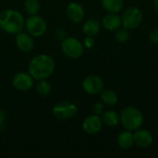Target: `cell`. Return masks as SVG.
<instances>
[{"label":"cell","mask_w":158,"mask_h":158,"mask_svg":"<svg viewBox=\"0 0 158 158\" xmlns=\"http://www.w3.org/2000/svg\"><path fill=\"white\" fill-rule=\"evenodd\" d=\"M56 64L52 56L40 54L31 58L29 63V73L34 80L48 79L54 72Z\"/></svg>","instance_id":"6da1fadb"},{"label":"cell","mask_w":158,"mask_h":158,"mask_svg":"<svg viewBox=\"0 0 158 158\" xmlns=\"http://www.w3.org/2000/svg\"><path fill=\"white\" fill-rule=\"evenodd\" d=\"M22 14L15 9H5L0 12V29L9 34H17L22 31L24 27Z\"/></svg>","instance_id":"7a4b0ae2"},{"label":"cell","mask_w":158,"mask_h":158,"mask_svg":"<svg viewBox=\"0 0 158 158\" xmlns=\"http://www.w3.org/2000/svg\"><path fill=\"white\" fill-rule=\"evenodd\" d=\"M120 122L127 131H136L143 124V113L134 106H126L120 113Z\"/></svg>","instance_id":"3957f363"},{"label":"cell","mask_w":158,"mask_h":158,"mask_svg":"<svg viewBox=\"0 0 158 158\" xmlns=\"http://www.w3.org/2000/svg\"><path fill=\"white\" fill-rule=\"evenodd\" d=\"M61 50L69 58H79L83 55L84 46L81 41L72 36H67L61 41Z\"/></svg>","instance_id":"277c9868"},{"label":"cell","mask_w":158,"mask_h":158,"mask_svg":"<svg viewBox=\"0 0 158 158\" xmlns=\"http://www.w3.org/2000/svg\"><path fill=\"white\" fill-rule=\"evenodd\" d=\"M78 106L69 101H62L55 105L52 109L53 116L60 120H66L74 118L78 113Z\"/></svg>","instance_id":"5b68a950"},{"label":"cell","mask_w":158,"mask_h":158,"mask_svg":"<svg viewBox=\"0 0 158 158\" xmlns=\"http://www.w3.org/2000/svg\"><path fill=\"white\" fill-rule=\"evenodd\" d=\"M25 27L27 32L31 34L32 37H41L46 32L47 23L44 18L35 14L31 15L27 19L25 22Z\"/></svg>","instance_id":"8992f818"},{"label":"cell","mask_w":158,"mask_h":158,"mask_svg":"<svg viewBox=\"0 0 158 158\" xmlns=\"http://www.w3.org/2000/svg\"><path fill=\"white\" fill-rule=\"evenodd\" d=\"M143 19V14L142 10L136 6H131L127 8L122 15V25L123 27L132 30L138 28Z\"/></svg>","instance_id":"52a82bcc"},{"label":"cell","mask_w":158,"mask_h":158,"mask_svg":"<svg viewBox=\"0 0 158 158\" xmlns=\"http://www.w3.org/2000/svg\"><path fill=\"white\" fill-rule=\"evenodd\" d=\"M82 88L88 94L94 95L100 94L104 89V81L97 75H89L82 81Z\"/></svg>","instance_id":"ba28073f"},{"label":"cell","mask_w":158,"mask_h":158,"mask_svg":"<svg viewBox=\"0 0 158 158\" xmlns=\"http://www.w3.org/2000/svg\"><path fill=\"white\" fill-rule=\"evenodd\" d=\"M33 78L30 73L19 72L15 74L12 80V85L15 89L20 92H25L30 90L33 86Z\"/></svg>","instance_id":"9c48e42d"},{"label":"cell","mask_w":158,"mask_h":158,"mask_svg":"<svg viewBox=\"0 0 158 158\" xmlns=\"http://www.w3.org/2000/svg\"><path fill=\"white\" fill-rule=\"evenodd\" d=\"M103 121L98 115H90L82 122V130L88 134H96L102 129Z\"/></svg>","instance_id":"30bf717a"},{"label":"cell","mask_w":158,"mask_h":158,"mask_svg":"<svg viewBox=\"0 0 158 158\" xmlns=\"http://www.w3.org/2000/svg\"><path fill=\"white\" fill-rule=\"evenodd\" d=\"M66 14L68 19L74 23L81 22L84 19L85 15L82 6L76 2H71L68 5L66 8Z\"/></svg>","instance_id":"8fae6325"},{"label":"cell","mask_w":158,"mask_h":158,"mask_svg":"<svg viewBox=\"0 0 158 158\" xmlns=\"http://www.w3.org/2000/svg\"><path fill=\"white\" fill-rule=\"evenodd\" d=\"M16 44L20 51L28 53L33 49L34 41L31 34L20 31L16 34Z\"/></svg>","instance_id":"7c38bea8"},{"label":"cell","mask_w":158,"mask_h":158,"mask_svg":"<svg viewBox=\"0 0 158 158\" xmlns=\"http://www.w3.org/2000/svg\"><path fill=\"white\" fill-rule=\"evenodd\" d=\"M134 138V143H136L138 146L142 148H147L150 145H152L154 138L152 133L147 130H136V132L133 134Z\"/></svg>","instance_id":"4fadbf2b"},{"label":"cell","mask_w":158,"mask_h":158,"mask_svg":"<svg viewBox=\"0 0 158 158\" xmlns=\"http://www.w3.org/2000/svg\"><path fill=\"white\" fill-rule=\"evenodd\" d=\"M122 24L121 18L117 13H108L102 19V25L108 31H116Z\"/></svg>","instance_id":"5bb4252c"},{"label":"cell","mask_w":158,"mask_h":158,"mask_svg":"<svg viewBox=\"0 0 158 158\" xmlns=\"http://www.w3.org/2000/svg\"><path fill=\"white\" fill-rule=\"evenodd\" d=\"M101 25L99 20L96 19H90L85 21V23L82 26V31L86 36L94 37L100 31Z\"/></svg>","instance_id":"9a60e30c"},{"label":"cell","mask_w":158,"mask_h":158,"mask_svg":"<svg viewBox=\"0 0 158 158\" xmlns=\"http://www.w3.org/2000/svg\"><path fill=\"white\" fill-rule=\"evenodd\" d=\"M118 144L122 149H130L134 144L133 134L131 131H122L118 136Z\"/></svg>","instance_id":"2e32d148"},{"label":"cell","mask_w":158,"mask_h":158,"mask_svg":"<svg viewBox=\"0 0 158 158\" xmlns=\"http://www.w3.org/2000/svg\"><path fill=\"white\" fill-rule=\"evenodd\" d=\"M101 119L103 123L108 127H115L120 122V118L118 114L114 110H106L102 113Z\"/></svg>","instance_id":"e0dca14e"},{"label":"cell","mask_w":158,"mask_h":158,"mask_svg":"<svg viewBox=\"0 0 158 158\" xmlns=\"http://www.w3.org/2000/svg\"><path fill=\"white\" fill-rule=\"evenodd\" d=\"M102 6L109 13H118L123 7V0H102Z\"/></svg>","instance_id":"ac0fdd59"},{"label":"cell","mask_w":158,"mask_h":158,"mask_svg":"<svg viewBox=\"0 0 158 158\" xmlns=\"http://www.w3.org/2000/svg\"><path fill=\"white\" fill-rule=\"evenodd\" d=\"M101 99L104 104L110 106H112L118 103V95L111 89L103 90L101 92Z\"/></svg>","instance_id":"d6986e66"},{"label":"cell","mask_w":158,"mask_h":158,"mask_svg":"<svg viewBox=\"0 0 158 158\" xmlns=\"http://www.w3.org/2000/svg\"><path fill=\"white\" fill-rule=\"evenodd\" d=\"M52 86L51 84L45 80H39L37 85H36V92L39 95L43 97H46L51 94Z\"/></svg>","instance_id":"ffe728a7"},{"label":"cell","mask_w":158,"mask_h":158,"mask_svg":"<svg viewBox=\"0 0 158 158\" xmlns=\"http://www.w3.org/2000/svg\"><path fill=\"white\" fill-rule=\"evenodd\" d=\"M23 6L27 14H29L30 16L35 15L40 9V3L38 0H25Z\"/></svg>","instance_id":"44dd1931"},{"label":"cell","mask_w":158,"mask_h":158,"mask_svg":"<svg viewBox=\"0 0 158 158\" xmlns=\"http://www.w3.org/2000/svg\"><path fill=\"white\" fill-rule=\"evenodd\" d=\"M115 38L118 43H125L128 41V39L130 38V31L129 29L127 28H118L116 30V33H115Z\"/></svg>","instance_id":"7402d4cb"},{"label":"cell","mask_w":158,"mask_h":158,"mask_svg":"<svg viewBox=\"0 0 158 158\" xmlns=\"http://www.w3.org/2000/svg\"><path fill=\"white\" fill-rule=\"evenodd\" d=\"M93 112L94 115H101L104 110V103L102 102H96L93 105Z\"/></svg>","instance_id":"603a6c76"},{"label":"cell","mask_w":158,"mask_h":158,"mask_svg":"<svg viewBox=\"0 0 158 158\" xmlns=\"http://www.w3.org/2000/svg\"><path fill=\"white\" fill-rule=\"evenodd\" d=\"M6 113L0 109V132H2L6 128Z\"/></svg>","instance_id":"cb8c5ba5"},{"label":"cell","mask_w":158,"mask_h":158,"mask_svg":"<svg viewBox=\"0 0 158 158\" xmlns=\"http://www.w3.org/2000/svg\"><path fill=\"white\" fill-rule=\"evenodd\" d=\"M94 45V37H91V36H86V38L84 39L83 41V46L88 48V49H91L93 48Z\"/></svg>","instance_id":"d4e9b609"},{"label":"cell","mask_w":158,"mask_h":158,"mask_svg":"<svg viewBox=\"0 0 158 158\" xmlns=\"http://www.w3.org/2000/svg\"><path fill=\"white\" fill-rule=\"evenodd\" d=\"M149 40L154 43V44H158V28L154 29L150 34H149Z\"/></svg>","instance_id":"484cf974"},{"label":"cell","mask_w":158,"mask_h":158,"mask_svg":"<svg viewBox=\"0 0 158 158\" xmlns=\"http://www.w3.org/2000/svg\"><path fill=\"white\" fill-rule=\"evenodd\" d=\"M56 38L58 40H61L62 41L63 39H65L67 37V31L64 29H62V28L57 29L56 31Z\"/></svg>","instance_id":"4316f807"},{"label":"cell","mask_w":158,"mask_h":158,"mask_svg":"<svg viewBox=\"0 0 158 158\" xmlns=\"http://www.w3.org/2000/svg\"><path fill=\"white\" fill-rule=\"evenodd\" d=\"M153 6L156 9V11L158 12V0H154L153 1Z\"/></svg>","instance_id":"83f0119b"},{"label":"cell","mask_w":158,"mask_h":158,"mask_svg":"<svg viewBox=\"0 0 158 158\" xmlns=\"http://www.w3.org/2000/svg\"><path fill=\"white\" fill-rule=\"evenodd\" d=\"M157 135H158V129H157Z\"/></svg>","instance_id":"f1b7e54d"}]
</instances>
